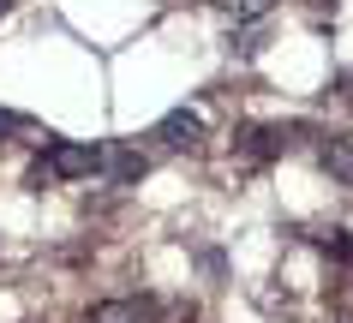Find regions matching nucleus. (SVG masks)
I'll return each instance as SVG.
<instances>
[{"label":"nucleus","mask_w":353,"mask_h":323,"mask_svg":"<svg viewBox=\"0 0 353 323\" xmlns=\"http://www.w3.org/2000/svg\"><path fill=\"white\" fill-rule=\"evenodd\" d=\"M102 168H108V150L102 144H66V138H54L42 150V162L30 168V186H42V180H90Z\"/></svg>","instance_id":"1"},{"label":"nucleus","mask_w":353,"mask_h":323,"mask_svg":"<svg viewBox=\"0 0 353 323\" xmlns=\"http://www.w3.org/2000/svg\"><path fill=\"white\" fill-rule=\"evenodd\" d=\"M156 138H162L168 150H192V144L204 138V114H198V108H174V114L156 120Z\"/></svg>","instance_id":"2"},{"label":"nucleus","mask_w":353,"mask_h":323,"mask_svg":"<svg viewBox=\"0 0 353 323\" xmlns=\"http://www.w3.org/2000/svg\"><path fill=\"white\" fill-rule=\"evenodd\" d=\"M156 317H162L156 300H102V305H90L84 323H156Z\"/></svg>","instance_id":"3"},{"label":"nucleus","mask_w":353,"mask_h":323,"mask_svg":"<svg viewBox=\"0 0 353 323\" xmlns=\"http://www.w3.org/2000/svg\"><path fill=\"white\" fill-rule=\"evenodd\" d=\"M150 174V156H138L132 144H120V150H108V180L114 186H138Z\"/></svg>","instance_id":"4"},{"label":"nucleus","mask_w":353,"mask_h":323,"mask_svg":"<svg viewBox=\"0 0 353 323\" xmlns=\"http://www.w3.org/2000/svg\"><path fill=\"white\" fill-rule=\"evenodd\" d=\"M317 156H323V168H330L341 186H353V138H330Z\"/></svg>","instance_id":"5"},{"label":"nucleus","mask_w":353,"mask_h":323,"mask_svg":"<svg viewBox=\"0 0 353 323\" xmlns=\"http://www.w3.org/2000/svg\"><path fill=\"white\" fill-rule=\"evenodd\" d=\"M281 144H288V138H281L276 126H252V132H245V144H240V150L252 156V162H263V156H276Z\"/></svg>","instance_id":"6"},{"label":"nucleus","mask_w":353,"mask_h":323,"mask_svg":"<svg viewBox=\"0 0 353 323\" xmlns=\"http://www.w3.org/2000/svg\"><path fill=\"white\" fill-rule=\"evenodd\" d=\"M0 132H37V120L12 114V108H0Z\"/></svg>","instance_id":"7"},{"label":"nucleus","mask_w":353,"mask_h":323,"mask_svg":"<svg viewBox=\"0 0 353 323\" xmlns=\"http://www.w3.org/2000/svg\"><path fill=\"white\" fill-rule=\"evenodd\" d=\"M6 12H12V0H0V19H6Z\"/></svg>","instance_id":"8"},{"label":"nucleus","mask_w":353,"mask_h":323,"mask_svg":"<svg viewBox=\"0 0 353 323\" xmlns=\"http://www.w3.org/2000/svg\"><path fill=\"white\" fill-rule=\"evenodd\" d=\"M347 96H353V84H347Z\"/></svg>","instance_id":"9"}]
</instances>
